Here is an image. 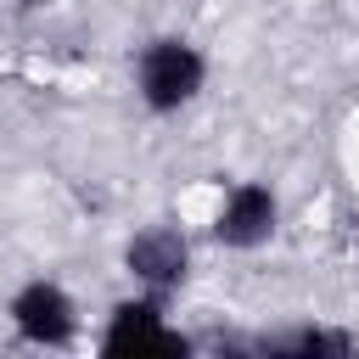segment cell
Segmentation results:
<instances>
[{
	"mask_svg": "<svg viewBox=\"0 0 359 359\" xmlns=\"http://www.w3.org/2000/svg\"><path fill=\"white\" fill-rule=\"evenodd\" d=\"M202 79H208V62L185 39H151L135 62V84H140V101L151 112H180L185 101H196Z\"/></svg>",
	"mask_w": 359,
	"mask_h": 359,
	"instance_id": "6da1fadb",
	"label": "cell"
},
{
	"mask_svg": "<svg viewBox=\"0 0 359 359\" xmlns=\"http://www.w3.org/2000/svg\"><path fill=\"white\" fill-rule=\"evenodd\" d=\"M11 325L34 348H67L73 331H79V309H73V297L56 280H28L11 297Z\"/></svg>",
	"mask_w": 359,
	"mask_h": 359,
	"instance_id": "7a4b0ae2",
	"label": "cell"
},
{
	"mask_svg": "<svg viewBox=\"0 0 359 359\" xmlns=\"http://www.w3.org/2000/svg\"><path fill=\"white\" fill-rule=\"evenodd\" d=\"M191 342L163 320V303L157 292L151 297H135V303H118L112 309V325L101 331V353H185Z\"/></svg>",
	"mask_w": 359,
	"mask_h": 359,
	"instance_id": "3957f363",
	"label": "cell"
},
{
	"mask_svg": "<svg viewBox=\"0 0 359 359\" xmlns=\"http://www.w3.org/2000/svg\"><path fill=\"white\" fill-rule=\"evenodd\" d=\"M123 264H129V275H135L146 292L163 297V292H174V286L185 280V269H191V247H185V236H180L174 224H146V230L129 236Z\"/></svg>",
	"mask_w": 359,
	"mask_h": 359,
	"instance_id": "277c9868",
	"label": "cell"
},
{
	"mask_svg": "<svg viewBox=\"0 0 359 359\" xmlns=\"http://www.w3.org/2000/svg\"><path fill=\"white\" fill-rule=\"evenodd\" d=\"M275 191L269 185H236L230 196H224V208H219V219H213V236L224 241V247H236V252H247V247H264L269 236H275Z\"/></svg>",
	"mask_w": 359,
	"mask_h": 359,
	"instance_id": "5b68a950",
	"label": "cell"
},
{
	"mask_svg": "<svg viewBox=\"0 0 359 359\" xmlns=\"http://www.w3.org/2000/svg\"><path fill=\"white\" fill-rule=\"evenodd\" d=\"M258 348H264V353H303V359H314V353H348L353 342H348L342 331H325V325H297V331L264 337Z\"/></svg>",
	"mask_w": 359,
	"mask_h": 359,
	"instance_id": "8992f818",
	"label": "cell"
}]
</instances>
